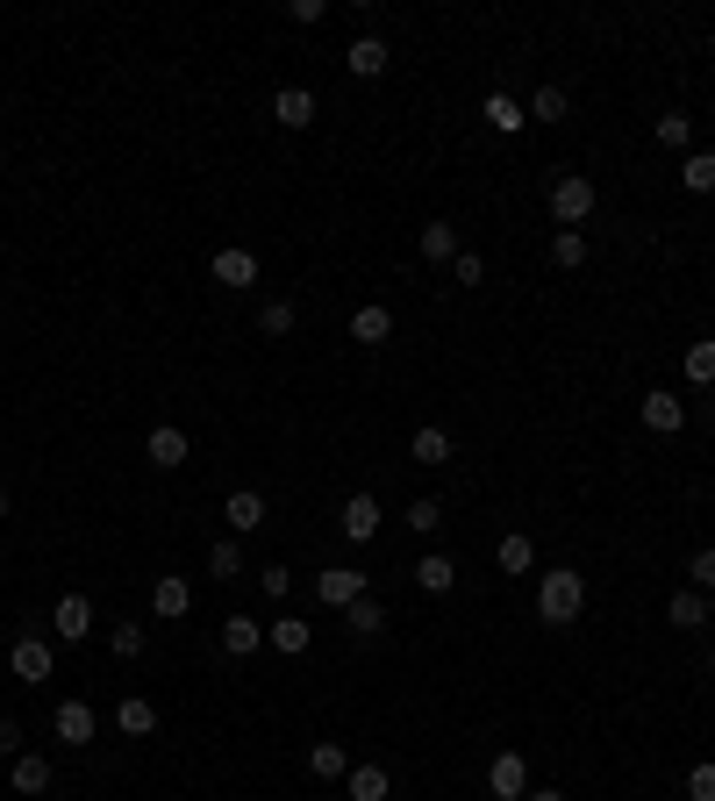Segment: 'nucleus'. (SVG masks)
<instances>
[{"instance_id": "1", "label": "nucleus", "mask_w": 715, "mask_h": 801, "mask_svg": "<svg viewBox=\"0 0 715 801\" xmlns=\"http://www.w3.org/2000/svg\"><path fill=\"white\" fill-rule=\"evenodd\" d=\"M580 609H587V572L558 566V572H544V580H537V615H544L551 630H566Z\"/></svg>"}, {"instance_id": "2", "label": "nucleus", "mask_w": 715, "mask_h": 801, "mask_svg": "<svg viewBox=\"0 0 715 801\" xmlns=\"http://www.w3.org/2000/svg\"><path fill=\"white\" fill-rule=\"evenodd\" d=\"M551 215H558V230H580V222L595 215V179L587 172H558L551 179Z\"/></svg>"}, {"instance_id": "3", "label": "nucleus", "mask_w": 715, "mask_h": 801, "mask_svg": "<svg viewBox=\"0 0 715 801\" xmlns=\"http://www.w3.org/2000/svg\"><path fill=\"white\" fill-rule=\"evenodd\" d=\"M358 594H365V572H351V566H323L315 572V601H329V609H351Z\"/></svg>"}, {"instance_id": "4", "label": "nucleus", "mask_w": 715, "mask_h": 801, "mask_svg": "<svg viewBox=\"0 0 715 801\" xmlns=\"http://www.w3.org/2000/svg\"><path fill=\"white\" fill-rule=\"evenodd\" d=\"M486 788H494L501 801H523L529 794V759H523V751H501V759L486 766Z\"/></svg>"}, {"instance_id": "5", "label": "nucleus", "mask_w": 715, "mask_h": 801, "mask_svg": "<svg viewBox=\"0 0 715 801\" xmlns=\"http://www.w3.org/2000/svg\"><path fill=\"white\" fill-rule=\"evenodd\" d=\"M144 459L158 465V473H172V465H187V430H179V422H158V430L144 436Z\"/></svg>"}, {"instance_id": "6", "label": "nucleus", "mask_w": 715, "mask_h": 801, "mask_svg": "<svg viewBox=\"0 0 715 801\" xmlns=\"http://www.w3.org/2000/svg\"><path fill=\"white\" fill-rule=\"evenodd\" d=\"M379 523H387V516H379L372 494H351V502H344V516H337V530L351 537V544H372V537H379Z\"/></svg>"}, {"instance_id": "7", "label": "nucleus", "mask_w": 715, "mask_h": 801, "mask_svg": "<svg viewBox=\"0 0 715 801\" xmlns=\"http://www.w3.org/2000/svg\"><path fill=\"white\" fill-rule=\"evenodd\" d=\"M387 65H393V51L379 36H351V51H344V72H351V80H379Z\"/></svg>"}, {"instance_id": "8", "label": "nucleus", "mask_w": 715, "mask_h": 801, "mask_svg": "<svg viewBox=\"0 0 715 801\" xmlns=\"http://www.w3.org/2000/svg\"><path fill=\"white\" fill-rule=\"evenodd\" d=\"M272 123L280 129H308L315 123V94L308 86H280V94H272Z\"/></svg>"}, {"instance_id": "9", "label": "nucleus", "mask_w": 715, "mask_h": 801, "mask_svg": "<svg viewBox=\"0 0 715 801\" xmlns=\"http://www.w3.org/2000/svg\"><path fill=\"white\" fill-rule=\"evenodd\" d=\"M51 730L65 737V745H94V730H101V716L86 702H57V716H51Z\"/></svg>"}, {"instance_id": "10", "label": "nucleus", "mask_w": 715, "mask_h": 801, "mask_svg": "<svg viewBox=\"0 0 715 801\" xmlns=\"http://www.w3.org/2000/svg\"><path fill=\"white\" fill-rule=\"evenodd\" d=\"M51 630H57L65 644H80L86 630H94V601H86V594H65V601L51 609Z\"/></svg>"}, {"instance_id": "11", "label": "nucleus", "mask_w": 715, "mask_h": 801, "mask_svg": "<svg viewBox=\"0 0 715 801\" xmlns=\"http://www.w3.org/2000/svg\"><path fill=\"white\" fill-rule=\"evenodd\" d=\"M222 523H230L236 537H251L257 523H265V494H257V487H236L230 502H222Z\"/></svg>"}, {"instance_id": "12", "label": "nucleus", "mask_w": 715, "mask_h": 801, "mask_svg": "<svg viewBox=\"0 0 715 801\" xmlns=\"http://www.w3.org/2000/svg\"><path fill=\"white\" fill-rule=\"evenodd\" d=\"M150 609H158L165 623H179V615H193V587L179 580V572H165V580L150 587Z\"/></svg>"}, {"instance_id": "13", "label": "nucleus", "mask_w": 715, "mask_h": 801, "mask_svg": "<svg viewBox=\"0 0 715 801\" xmlns=\"http://www.w3.org/2000/svg\"><path fill=\"white\" fill-rule=\"evenodd\" d=\"M8 780H14V794H43V788H51V759H43V751H14Z\"/></svg>"}, {"instance_id": "14", "label": "nucleus", "mask_w": 715, "mask_h": 801, "mask_svg": "<svg viewBox=\"0 0 715 801\" xmlns=\"http://www.w3.org/2000/svg\"><path fill=\"white\" fill-rule=\"evenodd\" d=\"M665 623L673 630H708V594L702 587H680V594L665 601Z\"/></svg>"}, {"instance_id": "15", "label": "nucleus", "mask_w": 715, "mask_h": 801, "mask_svg": "<svg viewBox=\"0 0 715 801\" xmlns=\"http://www.w3.org/2000/svg\"><path fill=\"white\" fill-rule=\"evenodd\" d=\"M8 666H14V679H51V644L43 637H14Z\"/></svg>"}, {"instance_id": "16", "label": "nucleus", "mask_w": 715, "mask_h": 801, "mask_svg": "<svg viewBox=\"0 0 715 801\" xmlns=\"http://www.w3.org/2000/svg\"><path fill=\"white\" fill-rule=\"evenodd\" d=\"M416 587L422 594H451V587H459V566H451L444 551H422L416 558Z\"/></svg>"}, {"instance_id": "17", "label": "nucleus", "mask_w": 715, "mask_h": 801, "mask_svg": "<svg viewBox=\"0 0 715 801\" xmlns=\"http://www.w3.org/2000/svg\"><path fill=\"white\" fill-rule=\"evenodd\" d=\"M265 644H272V652H286V658H301L315 644V630L301 623V615H280V623H265Z\"/></svg>"}, {"instance_id": "18", "label": "nucleus", "mask_w": 715, "mask_h": 801, "mask_svg": "<svg viewBox=\"0 0 715 801\" xmlns=\"http://www.w3.org/2000/svg\"><path fill=\"white\" fill-rule=\"evenodd\" d=\"M215 280L222 286H257V251H243V244L215 251Z\"/></svg>"}, {"instance_id": "19", "label": "nucleus", "mask_w": 715, "mask_h": 801, "mask_svg": "<svg viewBox=\"0 0 715 801\" xmlns=\"http://www.w3.org/2000/svg\"><path fill=\"white\" fill-rule=\"evenodd\" d=\"M680 422H687V408H680V394H665V387H659V394H644V430L673 436Z\"/></svg>"}, {"instance_id": "20", "label": "nucleus", "mask_w": 715, "mask_h": 801, "mask_svg": "<svg viewBox=\"0 0 715 801\" xmlns=\"http://www.w3.org/2000/svg\"><path fill=\"white\" fill-rule=\"evenodd\" d=\"M115 730H122V737H150V730H158V708H150L144 694H122V708H115Z\"/></svg>"}, {"instance_id": "21", "label": "nucleus", "mask_w": 715, "mask_h": 801, "mask_svg": "<svg viewBox=\"0 0 715 801\" xmlns=\"http://www.w3.org/2000/svg\"><path fill=\"white\" fill-rule=\"evenodd\" d=\"M257 644H265V623H251V615H230V623H222V652L230 658H251Z\"/></svg>"}, {"instance_id": "22", "label": "nucleus", "mask_w": 715, "mask_h": 801, "mask_svg": "<svg viewBox=\"0 0 715 801\" xmlns=\"http://www.w3.org/2000/svg\"><path fill=\"white\" fill-rule=\"evenodd\" d=\"M486 129H501V136H515V129H523L529 123V108H523V101H515V94H486Z\"/></svg>"}, {"instance_id": "23", "label": "nucleus", "mask_w": 715, "mask_h": 801, "mask_svg": "<svg viewBox=\"0 0 715 801\" xmlns=\"http://www.w3.org/2000/svg\"><path fill=\"white\" fill-rule=\"evenodd\" d=\"M393 337V315L379 308V301H365V308L351 315V344H387Z\"/></svg>"}, {"instance_id": "24", "label": "nucleus", "mask_w": 715, "mask_h": 801, "mask_svg": "<svg viewBox=\"0 0 715 801\" xmlns=\"http://www.w3.org/2000/svg\"><path fill=\"white\" fill-rule=\"evenodd\" d=\"M344 630H351V637H379V630H387V609H379L372 594H358L351 609H344Z\"/></svg>"}, {"instance_id": "25", "label": "nucleus", "mask_w": 715, "mask_h": 801, "mask_svg": "<svg viewBox=\"0 0 715 801\" xmlns=\"http://www.w3.org/2000/svg\"><path fill=\"white\" fill-rule=\"evenodd\" d=\"M680 187L687 193H715V150H687V158H680Z\"/></svg>"}, {"instance_id": "26", "label": "nucleus", "mask_w": 715, "mask_h": 801, "mask_svg": "<svg viewBox=\"0 0 715 801\" xmlns=\"http://www.w3.org/2000/svg\"><path fill=\"white\" fill-rule=\"evenodd\" d=\"M422 259L451 265V259H459V230H451V222H422Z\"/></svg>"}, {"instance_id": "27", "label": "nucleus", "mask_w": 715, "mask_h": 801, "mask_svg": "<svg viewBox=\"0 0 715 801\" xmlns=\"http://www.w3.org/2000/svg\"><path fill=\"white\" fill-rule=\"evenodd\" d=\"M351 801H387L393 794V780H387V766H351Z\"/></svg>"}, {"instance_id": "28", "label": "nucleus", "mask_w": 715, "mask_h": 801, "mask_svg": "<svg viewBox=\"0 0 715 801\" xmlns=\"http://www.w3.org/2000/svg\"><path fill=\"white\" fill-rule=\"evenodd\" d=\"M308 773L315 780H344V773H351V751H344V745H308Z\"/></svg>"}, {"instance_id": "29", "label": "nucleus", "mask_w": 715, "mask_h": 801, "mask_svg": "<svg viewBox=\"0 0 715 801\" xmlns=\"http://www.w3.org/2000/svg\"><path fill=\"white\" fill-rule=\"evenodd\" d=\"M416 465H451V430L422 422V430H416Z\"/></svg>"}, {"instance_id": "30", "label": "nucleus", "mask_w": 715, "mask_h": 801, "mask_svg": "<svg viewBox=\"0 0 715 801\" xmlns=\"http://www.w3.org/2000/svg\"><path fill=\"white\" fill-rule=\"evenodd\" d=\"M572 115V94L566 86H537V101H529V123H566Z\"/></svg>"}, {"instance_id": "31", "label": "nucleus", "mask_w": 715, "mask_h": 801, "mask_svg": "<svg viewBox=\"0 0 715 801\" xmlns=\"http://www.w3.org/2000/svg\"><path fill=\"white\" fill-rule=\"evenodd\" d=\"M551 265H558V272H580V265H587V236H580V230H558V236H551Z\"/></svg>"}, {"instance_id": "32", "label": "nucleus", "mask_w": 715, "mask_h": 801, "mask_svg": "<svg viewBox=\"0 0 715 801\" xmlns=\"http://www.w3.org/2000/svg\"><path fill=\"white\" fill-rule=\"evenodd\" d=\"M680 366H687V380H694V387H715V337L687 344V358H680Z\"/></svg>"}, {"instance_id": "33", "label": "nucleus", "mask_w": 715, "mask_h": 801, "mask_svg": "<svg viewBox=\"0 0 715 801\" xmlns=\"http://www.w3.org/2000/svg\"><path fill=\"white\" fill-rule=\"evenodd\" d=\"M659 144H665V150H687V144H694V115L665 108V115H659Z\"/></svg>"}, {"instance_id": "34", "label": "nucleus", "mask_w": 715, "mask_h": 801, "mask_svg": "<svg viewBox=\"0 0 715 801\" xmlns=\"http://www.w3.org/2000/svg\"><path fill=\"white\" fill-rule=\"evenodd\" d=\"M494 558H501V572H529V566H537V551H529V537H523V530L501 537V551H494Z\"/></svg>"}, {"instance_id": "35", "label": "nucleus", "mask_w": 715, "mask_h": 801, "mask_svg": "<svg viewBox=\"0 0 715 801\" xmlns=\"http://www.w3.org/2000/svg\"><path fill=\"white\" fill-rule=\"evenodd\" d=\"M257 329H265V337H286V329H294V301H265V308H257Z\"/></svg>"}, {"instance_id": "36", "label": "nucleus", "mask_w": 715, "mask_h": 801, "mask_svg": "<svg viewBox=\"0 0 715 801\" xmlns=\"http://www.w3.org/2000/svg\"><path fill=\"white\" fill-rule=\"evenodd\" d=\"M208 572H215V580H236V572H243V551H236L230 537H222L215 551H208Z\"/></svg>"}, {"instance_id": "37", "label": "nucleus", "mask_w": 715, "mask_h": 801, "mask_svg": "<svg viewBox=\"0 0 715 801\" xmlns=\"http://www.w3.org/2000/svg\"><path fill=\"white\" fill-rule=\"evenodd\" d=\"M108 652H115V658H144V630H136V623L108 630Z\"/></svg>"}, {"instance_id": "38", "label": "nucleus", "mask_w": 715, "mask_h": 801, "mask_svg": "<svg viewBox=\"0 0 715 801\" xmlns=\"http://www.w3.org/2000/svg\"><path fill=\"white\" fill-rule=\"evenodd\" d=\"M451 280H459V286H480L486 280V259H480V251H459V259H451Z\"/></svg>"}, {"instance_id": "39", "label": "nucleus", "mask_w": 715, "mask_h": 801, "mask_svg": "<svg viewBox=\"0 0 715 801\" xmlns=\"http://www.w3.org/2000/svg\"><path fill=\"white\" fill-rule=\"evenodd\" d=\"M437 523H444V508H437V502H416V508H408V530H416V537H430Z\"/></svg>"}, {"instance_id": "40", "label": "nucleus", "mask_w": 715, "mask_h": 801, "mask_svg": "<svg viewBox=\"0 0 715 801\" xmlns=\"http://www.w3.org/2000/svg\"><path fill=\"white\" fill-rule=\"evenodd\" d=\"M257 587H265L272 601H286V594H294V572H286V566H265V572H257Z\"/></svg>"}, {"instance_id": "41", "label": "nucleus", "mask_w": 715, "mask_h": 801, "mask_svg": "<svg viewBox=\"0 0 715 801\" xmlns=\"http://www.w3.org/2000/svg\"><path fill=\"white\" fill-rule=\"evenodd\" d=\"M694 587H702V594H715V544H708V551H694Z\"/></svg>"}, {"instance_id": "42", "label": "nucleus", "mask_w": 715, "mask_h": 801, "mask_svg": "<svg viewBox=\"0 0 715 801\" xmlns=\"http://www.w3.org/2000/svg\"><path fill=\"white\" fill-rule=\"evenodd\" d=\"M687 794H694V801H715V766H708V759L687 773Z\"/></svg>"}, {"instance_id": "43", "label": "nucleus", "mask_w": 715, "mask_h": 801, "mask_svg": "<svg viewBox=\"0 0 715 801\" xmlns=\"http://www.w3.org/2000/svg\"><path fill=\"white\" fill-rule=\"evenodd\" d=\"M323 0H286V22H301V29H308V22H323Z\"/></svg>"}, {"instance_id": "44", "label": "nucleus", "mask_w": 715, "mask_h": 801, "mask_svg": "<svg viewBox=\"0 0 715 801\" xmlns=\"http://www.w3.org/2000/svg\"><path fill=\"white\" fill-rule=\"evenodd\" d=\"M0 751H8V759L22 751V730H14V723H0Z\"/></svg>"}, {"instance_id": "45", "label": "nucleus", "mask_w": 715, "mask_h": 801, "mask_svg": "<svg viewBox=\"0 0 715 801\" xmlns=\"http://www.w3.org/2000/svg\"><path fill=\"white\" fill-rule=\"evenodd\" d=\"M523 801H566V794H558V788H529Z\"/></svg>"}, {"instance_id": "46", "label": "nucleus", "mask_w": 715, "mask_h": 801, "mask_svg": "<svg viewBox=\"0 0 715 801\" xmlns=\"http://www.w3.org/2000/svg\"><path fill=\"white\" fill-rule=\"evenodd\" d=\"M0 516H8V494H0Z\"/></svg>"}, {"instance_id": "47", "label": "nucleus", "mask_w": 715, "mask_h": 801, "mask_svg": "<svg viewBox=\"0 0 715 801\" xmlns=\"http://www.w3.org/2000/svg\"><path fill=\"white\" fill-rule=\"evenodd\" d=\"M708 673H715V652H708Z\"/></svg>"}, {"instance_id": "48", "label": "nucleus", "mask_w": 715, "mask_h": 801, "mask_svg": "<svg viewBox=\"0 0 715 801\" xmlns=\"http://www.w3.org/2000/svg\"><path fill=\"white\" fill-rule=\"evenodd\" d=\"M708 136H715V115H708Z\"/></svg>"}, {"instance_id": "49", "label": "nucleus", "mask_w": 715, "mask_h": 801, "mask_svg": "<svg viewBox=\"0 0 715 801\" xmlns=\"http://www.w3.org/2000/svg\"><path fill=\"white\" fill-rule=\"evenodd\" d=\"M0 301H8V286H0Z\"/></svg>"}]
</instances>
